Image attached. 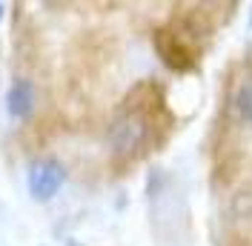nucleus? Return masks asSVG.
Segmentation results:
<instances>
[{
    "label": "nucleus",
    "instance_id": "obj_1",
    "mask_svg": "<svg viewBox=\"0 0 252 246\" xmlns=\"http://www.w3.org/2000/svg\"><path fill=\"white\" fill-rule=\"evenodd\" d=\"M146 132H149V123L143 118L141 112H135V109H129V112H121L109 126V149L115 154H135L138 149L143 146V140H146Z\"/></svg>",
    "mask_w": 252,
    "mask_h": 246
},
{
    "label": "nucleus",
    "instance_id": "obj_2",
    "mask_svg": "<svg viewBox=\"0 0 252 246\" xmlns=\"http://www.w3.org/2000/svg\"><path fill=\"white\" fill-rule=\"evenodd\" d=\"M66 181V169L55 157H40L29 166V192L34 200H49L58 195Z\"/></svg>",
    "mask_w": 252,
    "mask_h": 246
},
{
    "label": "nucleus",
    "instance_id": "obj_3",
    "mask_svg": "<svg viewBox=\"0 0 252 246\" xmlns=\"http://www.w3.org/2000/svg\"><path fill=\"white\" fill-rule=\"evenodd\" d=\"M6 106L15 118H29L34 112V86L29 80H15L6 94Z\"/></svg>",
    "mask_w": 252,
    "mask_h": 246
},
{
    "label": "nucleus",
    "instance_id": "obj_4",
    "mask_svg": "<svg viewBox=\"0 0 252 246\" xmlns=\"http://www.w3.org/2000/svg\"><path fill=\"white\" fill-rule=\"evenodd\" d=\"M232 112L241 123H252V80L241 83L232 94Z\"/></svg>",
    "mask_w": 252,
    "mask_h": 246
},
{
    "label": "nucleus",
    "instance_id": "obj_5",
    "mask_svg": "<svg viewBox=\"0 0 252 246\" xmlns=\"http://www.w3.org/2000/svg\"><path fill=\"white\" fill-rule=\"evenodd\" d=\"M0 17H3V3H0Z\"/></svg>",
    "mask_w": 252,
    "mask_h": 246
},
{
    "label": "nucleus",
    "instance_id": "obj_6",
    "mask_svg": "<svg viewBox=\"0 0 252 246\" xmlns=\"http://www.w3.org/2000/svg\"><path fill=\"white\" fill-rule=\"evenodd\" d=\"M250 23H252V17H250Z\"/></svg>",
    "mask_w": 252,
    "mask_h": 246
}]
</instances>
